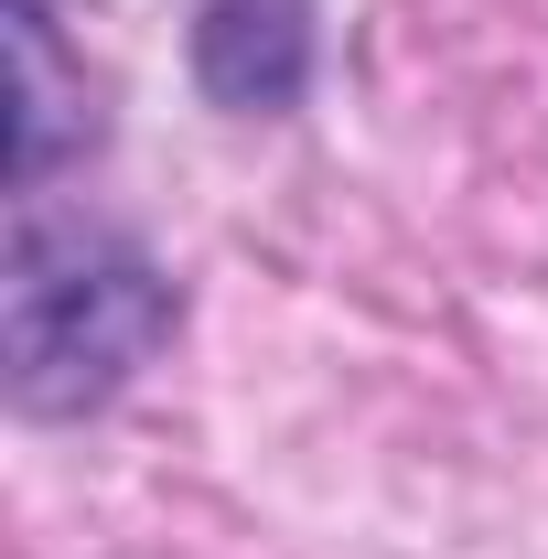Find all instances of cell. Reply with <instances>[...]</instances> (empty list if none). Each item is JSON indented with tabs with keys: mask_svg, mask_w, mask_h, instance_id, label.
I'll use <instances>...</instances> for the list:
<instances>
[{
	"mask_svg": "<svg viewBox=\"0 0 548 559\" xmlns=\"http://www.w3.org/2000/svg\"><path fill=\"white\" fill-rule=\"evenodd\" d=\"M162 334H172V280L130 237L22 194L11 215V399L33 419L97 409L130 388V366Z\"/></svg>",
	"mask_w": 548,
	"mask_h": 559,
	"instance_id": "obj_1",
	"label": "cell"
},
{
	"mask_svg": "<svg viewBox=\"0 0 548 559\" xmlns=\"http://www.w3.org/2000/svg\"><path fill=\"white\" fill-rule=\"evenodd\" d=\"M194 66L226 108H290L301 66H312V11L301 0H205Z\"/></svg>",
	"mask_w": 548,
	"mask_h": 559,
	"instance_id": "obj_2",
	"label": "cell"
},
{
	"mask_svg": "<svg viewBox=\"0 0 548 559\" xmlns=\"http://www.w3.org/2000/svg\"><path fill=\"white\" fill-rule=\"evenodd\" d=\"M11 183L44 194V173L86 151L97 108H86V75H65V44H55V11L44 0H11Z\"/></svg>",
	"mask_w": 548,
	"mask_h": 559,
	"instance_id": "obj_3",
	"label": "cell"
}]
</instances>
